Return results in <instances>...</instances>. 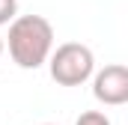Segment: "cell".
Returning a JSON list of instances; mask_svg holds the SVG:
<instances>
[{
	"label": "cell",
	"mask_w": 128,
	"mask_h": 125,
	"mask_svg": "<svg viewBox=\"0 0 128 125\" xmlns=\"http://www.w3.org/2000/svg\"><path fill=\"white\" fill-rule=\"evenodd\" d=\"M9 57L21 68H39L51 60L54 27L42 15H18L9 24Z\"/></svg>",
	"instance_id": "obj_1"
},
{
	"label": "cell",
	"mask_w": 128,
	"mask_h": 125,
	"mask_svg": "<svg viewBox=\"0 0 128 125\" xmlns=\"http://www.w3.org/2000/svg\"><path fill=\"white\" fill-rule=\"evenodd\" d=\"M51 78L60 84V86H80L92 78L96 72V57L86 45L80 42H66L60 45L54 54H51Z\"/></svg>",
	"instance_id": "obj_2"
},
{
	"label": "cell",
	"mask_w": 128,
	"mask_h": 125,
	"mask_svg": "<svg viewBox=\"0 0 128 125\" xmlns=\"http://www.w3.org/2000/svg\"><path fill=\"white\" fill-rule=\"evenodd\" d=\"M92 95L101 104H125L128 101V66H104L92 78Z\"/></svg>",
	"instance_id": "obj_3"
},
{
	"label": "cell",
	"mask_w": 128,
	"mask_h": 125,
	"mask_svg": "<svg viewBox=\"0 0 128 125\" xmlns=\"http://www.w3.org/2000/svg\"><path fill=\"white\" fill-rule=\"evenodd\" d=\"M18 18V0H0V27Z\"/></svg>",
	"instance_id": "obj_4"
},
{
	"label": "cell",
	"mask_w": 128,
	"mask_h": 125,
	"mask_svg": "<svg viewBox=\"0 0 128 125\" xmlns=\"http://www.w3.org/2000/svg\"><path fill=\"white\" fill-rule=\"evenodd\" d=\"M74 125H110V119H107L101 110H86V113L78 116V122H74Z\"/></svg>",
	"instance_id": "obj_5"
},
{
	"label": "cell",
	"mask_w": 128,
	"mask_h": 125,
	"mask_svg": "<svg viewBox=\"0 0 128 125\" xmlns=\"http://www.w3.org/2000/svg\"><path fill=\"white\" fill-rule=\"evenodd\" d=\"M0 54H3V39H0Z\"/></svg>",
	"instance_id": "obj_6"
},
{
	"label": "cell",
	"mask_w": 128,
	"mask_h": 125,
	"mask_svg": "<svg viewBox=\"0 0 128 125\" xmlns=\"http://www.w3.org/2000/svg\"><path fill=\"white\" fill-rule=\"evenodd\" d=\"M45 125H51V122H45Z\"/></svg>",
	"instance_id": "obj_7"
}]
</instances>
